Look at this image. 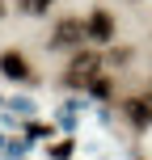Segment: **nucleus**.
Segmentation results:
<instances>
[{
    "instance_id": "nucleus-1",
    "label": "nucleus",
    "mask_w": 152,
    "mask_h": 160,
    "mask_svg": "<svg viewBox=\"0 0 152 160\" xmlns=\"http://www.w3.org/2000/svg\"><path fill=\"white\" fill-rule=\"evenodd\" d=\"M97 68H102V55H97V51H76L72 63H68V72H64V80L72 88H89L97 80Z\"/></svg>"
},
{
    "instance_id": "nucleus-2",
    "label": "nucleus",
    "mask_w": 152,
    "mask_h": 160,
    "mask_svg": "<svg viewBox=\"0 0 152 160\" xmlns=\"http://www.w3.org/2000/svg\"><path fill=\"white\" fill-rule=\"evenodd\" d=\"M85 38H89L85 21H76V17H64V21L51 30V51H80V47H85Z\"/></svg>"
},
{
    "instance_id": "nucleus-3",
    "label": "nucleus",
    "mask_w": 152,
    "mask_h": 160,
    "mask_svg": "<svg viewBox=\"0 0 152 160\" xmlns=\"http://www.w3.org/2000/svg\"><path fill=\"white\" fill-rule=\"evenodd\" d=\"M85 30H89V38H93V42H110V38H114V13L93 8V17L85 21Z\"/></svg>"
},
{
    "instance_id": "nucleus-4",
    "label": "nucleus",
    "mask_w": 152,
    "mask_h": 160,
    "mask_svg": "<svg viewBox=\"0 0 152 160\" xmlns=\"http://www.w3.org/2000/svg\"><path fill=\"white\" fill-rule=\"evenodd\" d=\"M0 72H4L8 80H30L34 68H30V59H25L21 51H4V55H0Z\"/></svg>"
},
{
    "instance_id": "nucleus-5",
    "label": "nucleus",
    "mask_w": 152,
    "mask_h": 160,
    "mask_svg": "<svg viewBox=\"0 0 152 160\" xmlns=\"http://www.w3.org/2000/svg\"><path fill=\"white\" fill-rule=\"evenodd\" d=\"M51 4H55V0H17V8H21L25 17H42Z\"/></svg>"
},
{
    "instance_id": "nucleus-6",
    "label": "nucleus",
    "mask_w": 152,
    "mask_h": 160,
    "mask_svg": "<svg viewBox=\"0 0 152 160\" xmlns=\"http://www.w3.org/2000/svg\"><path fill=\"white\" fill-rule=\"evenodd\" d=\"M127 114H131V122H135V127H144L152 110H148V101H131V105H127Z\"/></svg>"
},
{
    "instance_id": "nucleus-7",
    "label": "nucleus",
    "mask_w": 152,
    "mask_h": 160,
    "mask_svg": "<svg viewBox=\"0 0 152 160\" xmlns=\"http://www.w3.org/2000/svg\"><path fill=\"white\" fill-rule=\"evenodd\" d=\"M89 93H93V97H110V93H114V84H110L106 76H97L93 84H89Z\"/></svg>"
},
{
    "instance_id": "nucleus-8",
    "label": "nucleus",
    "mask_w": 152,
    "mask_h": 160,
    "mask_svg": "<svg viewBox=\"0 0 152 160\" xmlns=\"http://www.w3.org/2000/svg\"><path fill=\"white\" fill-rule=\"evenodd\" d=\"M0 17H4V0H0Z\"/></svg>"
}]
</instances>
